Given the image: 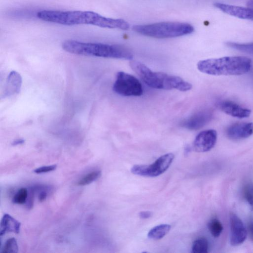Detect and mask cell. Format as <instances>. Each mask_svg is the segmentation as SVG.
I'll list each match as a JSON object with an SVG mask.
<instances>
[{
	"label": "cell",
	"instance_id": "1",
	"mask_svg": "<svg viewBox=\"0 0 253 253\" xmlns=\"http://www.w3.org/2000/svg\"><path fill=\"white\" fill-rule=\"evenodd\" d=\"M37 15L42 20L66 26L86 24L123 30L129 28L124 19L106 17L91 11L44 10L38 12Z\"/></svg>",
	"mask_w": 253,
	"mask_h": 253
},
{
	"label": "cell",
	"instance_id": "2",
	"mask_svg": "<svg viewBox=\"0 0 253 253\" xmlns=\"http://www.w3.org/2000/svg\"><path fill=\"white\" fill-rule=\"evenodd\" d=\"M66 51L75 54L131 60L132 53L120 45L102 43L84 42L75 40H66L62 44Z\"/></svg>",
	"mask_w": 253,
	"mask_h": 253
},
{
	"label": "cell",
	"instance_id": "3",
	"mask_svg": "<svg viewBox=\"0 0 253 253\" xmlns=\"http://www.w3.org/2000/svg\"><path fill=\"white\" fill-rule=\"evenodd\" d=\"M199 71L212 76H239L248 73L252 67V60L245 56H225L199 61Z\"/></svg>",
	"mask_w": 253,
	"mask_h": 253
},
{
	"label": "cell",
	"instance_id": "4",
	"mask_svg": "<svg viewBox=\"0 0 253 253\" xmlns=\"http://www.w3.org/2000/svg\"><path fill=\"white\" fill-rule=\"evenodd\" d=\"M129 65L141 80L149 86L161 89H175L186 91L192 88V85L179 77L162 72L152 71L144 64L131 60Z\"/></svg>",
	"mask_w": 253,
	"mask_h": 253
},
{
	"label": "cell",
	"instance_id": "5",
	"mask_svg": "<svg viewBox=\"0 0 253 253\" xmlns=\"http://www.w3.org/2000/svg\"><path fill=\"white\" fill-rule=\"evenodd\" d=\"M132 30L140 35L157 38L168 39L189 35L194 27L186 23L163 22L150 24L134 25Z\"/></svg>",
	"mask_w": 253,
	"mask_h": 253
},
{
	"label": "cell",
	"instance_id": "6",
	"mask_svg": "<svg viewBox=\"0 0 253 253\" xmlns=\"http://www.w3.org/2000/svg\"><path fill=\"white\" fill-rule=\"evenodd\" d=\"M117 94L124 96H139L143 92L142 85L134 76L124 72H119L113 86Z\"/></svg>",
	"mask_w": 253,
	"mask_h": 253
},
{
	"label": "cell",
	"instance_id": "7",
	"mask_svg": "<svg viewBox=\"0 0 253 253\" xmlns=\"http://www.w3.org/2000/svg\"><path fill=\"white\" fill-rule=\"evenodd\" d=\"M174 158L172 153L161 156L152 164L136 165L130 170L134 174L145 176L156 177L164 173L170 166Z\"/></svg>",
	"mask_w": 253,
	"mask_h": 253
},
{
	"label": "cell",
	"instance_id": "8",
	"mask_svg": "<svg viewBox=\"0 0 253 253\" xmlns=\"http://www.w3.org/2000/svg\"><path fill=\"white\" fill-rule=\"evenodd\" d=\"M217 134L214 129H208L200 132L195 137L193 148L197 152H205L211 150L215 145Z\"/></svg>",
	"mask_w": 253,
	"mask_h": 253
},
{
	"label": "cell",
	"instance_id": "9",
	"mask_svg": "<svg viewBox=\"0 0 253 253\" xmlns=\"http://www.w3.org/2000/svg\"><path fill=\"white\" fill-rule=\"evenodd\" d=\"M230 244L233 246L243 243L247 238L248 233L240 218L235 214L230 215Z\"/></svg>",
	"mask_w": 253,
	"mask_h": 253
},
{
	"label": "cell",
	"instance_id": "10",
	"mask_svg": "<svg viewBox=\"0 0 253 253\" xmlns=\"http://www.w3.org/2000/svg\"><path fill=\"white\" fill-rule=\"evenodd\" d=\"M212 117V112L211 110H202L183 121L181 126L190 130H198L207 124Z\"/></svg>",
	"mask_w": 253,
	"mask_h": 253
},
{
	"label": "cell",
	"instance_id": "11",
	"mask_svg": "<svg viewBox=\"0 0 253 253\" xmlns=\"http://www.w3.org/2000/svg\"><path fill=\"white\" fill-rule=\"evenodd\" d=\"M230 139L238 140L249 137L253 134V123H236L228 126L226 130Z\"/></svg>",
	"mask_w": 253,
	"mask_h": 253
},
{
	"label": "cell",
	"instance_id": "12",
	"mask_svg": "<svg viewBox=\"0 0 253 253\" xmlns=\"http://www.w3.org/2000/svg\"><path fill=\"white\" fill-rule=\"evenodd\" d=\"M214 6L223 12L243 19L253 21V8L233 5L221 2H216Z\"/></svg>",
	"mask_w": 253,
	"mask_h": 253
},
{
	"label": "cell",
	"instance_id": "13",
	"mask_svg": "<svg viewBox=\"0 0 253 253\" xmlns=\"http://www.w3.org/2000/svg\"><path fill=\"white\" fill-rule=\"evenodd\" d=\"M218 108L223 112L233 117L243 119L249 117L251 111L229 100H224L218 104Z\"/></svg>",
	"mask_w": 253,
	"mask_h": 253
},
{
	"label": "cell",
	"instance_id": "14",
	"mask_svg": "<svg viewBox=\"0 0 253 253\" xmlns=\"http://www.w3.org/2000/svg\"><path fill=\"white\" fill-rule=\"evenodd\" d=\"M22 81L21 76L18 72L11 71L7 78L4 96L18 93L20 91Z\"/></svg>",
	"mask_w": 253,
	"mask_h": 253
},
{
	"label": "cell",
	"instance_id": "15",
	"mask_svg": "<svg viewBox=\"0 0 253 253\" xmlns=\"http://www.w3.org/2000/svg\"><path fill=\"white\" fill-rule=\"evenodd\" d=\"M20 222L9 214L5 213L0 222V235H4L6 232L18 234L20 231Z\"/></svg>",
	"mask_w": 253,
	"mask_h": 253
},
{
	"label": "cell",
	"instance_id": "16",
	"mask_svg": "<svg viewBox=\"0 0 253 253\" xmlns=\"http://www.w3.org/2000/svg\"><path fill=\"white\" fill-rule=\"evenodd\" d=\"M170 228V225L167 224L156 226L148 232V237L153 240H160L169 233Z\"/></svg>",
	"mask_w": 253,
	"mask_h": 253
},
{
	"label": "cell",
	"instance_id": "17",
	"mask_svg": "<svg viewBox=\"0 0 253 253\" xmlns=\"http://www.w3.org/2000/svg\"><path fill=\"white\" fill-rule=\"evenodd\" d=\"M209 243L205 238H200L196 240L192 245L193 253H207L208 252Z\"/></svg>",
	"mask_w": 253,
	"mask_h": 253
},
{
	"label": "cell",
	"instance_id": "18",
	"mask_svg": "<svg viewBox=\"0 0 253 253\" xmlns=\"http://www.w3.org/2000/svg\"><path fill=\"white\" fill-rule=\"evenodd\" d=\"M208 227L211 234L214 237H219L223 230V226L219 220L216 218L211 220Z\"/></svg>",
	"mask_w": 253,
	"mask_h": 253
},
{
	"label": "cell",
	"instance_id": "19",
	"mask_svg": "<svg viewBox=\"0 0 253 253\" xmlns=\"http://www.w3.org/2000/svg\"><path fill=\"white\" fill-rule=\"evenodd\" d=\"M226 44L228 47L245 53L253 54V42L240 43L234 42H227Z\"/></svg>",
	"mask_w": 253,
	"mask_h": 253
},
{
	"label": "cell",
	"instance_id": "20",
	"mask_svg": "<svg viewBox=\"0 0 253 253\" xmlns=\"http://www.w3.org/2000/svg\"><path fill=\"white\" fill-rule=\"evenodd\" d=\"M101 174L100 170L90 172L83 176L78 182V185L84 186L88 185L97 179Z\"/></svg>",
	"mask_w": 253,
	"mask_h": 253
},
{
	"label": "cell",
	"instance_id": "21",
	"mask_svg": "<svg viewBox=\"0 0 253 253\" xmlns=\"http://www.w3.org/2000/svg\"><path fill=\"white\" fill-rule=\"evenodd\" d=\"M244 198L250 205L252 210H253V183H246L242 190Z\"/></svg>",
	"mask_w": 253,
	"mask_h": 253
},
{
	"label": "cell",
	"instance_id": "22",
	"mask_svg": "<svg viewBox=\"0 0 253 253\" xmlns=\"http://www.w3.org/2000/svg\"><path fill=\"white\" fill-rule=\"evenodd\" d=\"M18 251V247L16 240L14 238L8 239L5 243L1 253H16Z\"/></svg>",
	"mask_w": 253,
	"mask_h": 253
},
{
	"label": "cell",
	"instance_id": "23",
	"mask_svg": "<svg viewBox=\"0 0 253 253\" xmlns=\"http://www.w3.org/2000/svg\"><path fill=\"white\" fill-rule=\"evenodd\" d=\"M28 196V191L25 188L20 189L13 198V202L18 204H23L26 201Z\"/></svg>",
	"mask_w": 253,
	"mask_h": 253
},
{
	"label": "cell",
	"instance_id": "24",
	"mask_svg": "<svg viewBox=\"0 0 253 253\" xmlns=\"http://www.w3.org/2000/svg\"><path fill=\"white\" fill-rule=\"evenodd\" d=\"M56 167V165L43 166L35 169L34 171L36 173H45L55 170Z\"/></svg>",
	"mask_w": 253,
	"mask_h": 253
},
{
	"label": "cell",
	"instance_id": "25",
	"mask_svg": "<svg viewBox=\"0 0 253 253\" xmlns=\"http://www.w3.org/2000/svg\"><path fill=\"white\" fill-rule=\"evenodd\" d=\"M139 215L143 219L148 218L152 215V212L149 211H142L139 212Z\"/></svg>",
	"mask_w": 253,
	"mask_h": 253
},
{
	"label": "cell",
	"instance_id": "26",
	"mask_svg": "<svg viewBox=\"0 0 253 253\" xmlns=\"http://www.w3.org/2000/svg\"><path fill=\"white\" fill-rule=\"evenodd\" d=\"M248 231L251 239L253 241V219H251L249 222Z\"/></svg>",
	"mask_w": 253,
	"mask_h": 253
},
{
	"label": "cell",
	"instance_id": "27",
	"mask_svg": "<svg viewBox=\"0 0 253 253\" xmlns=\"http://www.w3.org/2000/svg\"><path fill=\"white\" fill-rule=\"evenodd\" d=\"M47 196V193L45 191H42L39 196V201L41 202L43 201L46 198Z\"/></svg>",
	"mask_w": 253,
	"mask_h": 253
},
{
	"label": "cell",
	"instance_id": "28",
	"mask_svg": "<svg viewBox=\"0 0 253 253\" xmlns=\"http://www.w3.org/2000/svg\"><path fill=\"white\" fill-rule=\"evenodd\" d=\"M24 143V140L22 139H18L17 140H14L12 143V145L13 146L17 145L19 144H22Z\"/></svg>",
	"mask_w": 253,
	"mask_h": 253
},
{
	"label": "cell",
	"instance_id": "29",
	"mask_svg": "<svg viewBox=\"0 0 253 253\" xmlns=\"http://www.w3.org/2000/svg\"><path fill=\"white\" fill-rule=\"evenodd\" d=\"M247 5L253 8V0H249L247 2Z\"/></svg>",
	"mask_w": 253,
	"mask_h": 253
}]
</instances>
